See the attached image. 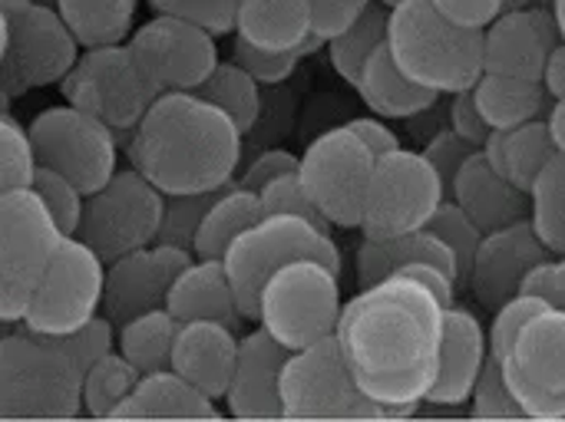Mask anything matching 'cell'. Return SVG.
<instances>
[{"mask_svg": "<svg viewBox=\"0 0 565 422\" xmlns=\"http://www.w3.org/2000/svg\"><path fill=\"white\" fill-rule=\"evenodd\" d=\"M447 304L414 274L361 288L341 311L338 347L384 416H414L440 374Z\"/></svg>", "mask_w": 565, "mask_h": 422, "instance_id": "1", "label": "cell"}, {"mask_svg": "<svg viewBox=\"0 0 565 422\" xmlns=\"http://www.w3.org/2000/svg\"><path fill=\"white\" fill-rule=\"evenodd\" d=\"M132 169L166 195H212L242 162V126L195 93H159L129 139Z\"/></svg>", "mask_w": 565, "mask_h": 422, "instance_id": "2", "label": "cell"}, {"mask_svg": "<svg viewBox=\"0 0 565 422\" xmlns=\"http://www.w3.org/2000/svg\"><path fill=\"white\" fill-rule=\"evenodd\" d=\"M387 50L417 86L454 96L483 76V30L447 20L430 0H397L387 17Z\"/></svg>", "mask_w": 565, "mask_h": 422, "instance_id": "3", "label": "cell"}, {"mask_svg": "<svg viewBox=\"0 0 565 422\" xmlns=\"http://www.w3.org/2000/svg\"><path fill=\"white\" fill-rule=\"evenodd\" d=\"M83 367L60 337L33 331L0 340V420H73L83 413Z\"/></svg>", "mask_w": 565, "mask_h": 422, "instance_id": "4", "label": "cell"}, {"mask_svg": "<svg viewBox=\"0 0 565 422\" xmlns=\"http://www.w3.org/2000/svg\"><path fill=\"white\" fill-rule=\"evenodd\" d=\"M341 311H344L341 271L315 258H298L281 264L265 281L258 294L255 321L288 354H295L318 340L334 337Z\"/></svg>", "mask_w": 565, "mask_h": 422, "instance_id": "5", "label": "cell"}, {"mask_svg": "<svg viewBox=\"0 0 565 422\" xmlns=\"http://www.w3.org/2000/svg\"><path fill=\"white\" fill-rule=\"evenodd\" d=\"M315 258L341 271V248L334 241V231L288 212H271L252 221L225 251V271L232 278L238 307L245 321H255L258 294L265 281L288 261Z\"/></svg>", "mask_w": 565, "mask_h": 422, "instance_id": "6", "label": "cell"}, {"mask_svg": "<svg viewBox=\"0 0 565 422\" xmlns=\"http://www.w3.org/2000/svg\"><path fill=\"white\" fill-rule=\"evenodd\" d=\"M70 235L33 188L0 192V321L23 324L50 261Z\"/></svg>", "mask_w": 565, "mask_h": 422, "instance_id": "7", "label": "cell"}, {"mask_svg": "<svg viewBox=\"0 0 565 422\" xmlns=\"http://www.w3.org/2000/svg\"><path fill=\"white\" fill-rule=\"evenodd\" d=\"M3 99L63 83L79 59V40L56 7L40 0H0Z\"/></svg>", "mask_w": 565, "mask_h": 422, "instance_id": "8", "label": "cell"}, {"mask_svg": "<svg viewBox=\"0 0 565 422\" xmlns=\"http://www.w3.org/2000/svg\"><path fill=\"white\" fill-rule=\"evenodd\" d=\"M281 420H384V410L358 387L338 337H328L288 354Z\"/></svg>", "mask_w": 565, "mask_h": 422, "instance_id": "9", "label": "cell"}, {"mask_svg": "<svg viewBox=\"0 0 565 422\" xmlns=\"http://www.w3.org/2000/svg\"><path fill=\"white\" fill-rule=\"evenodd\" d=\"M60 93L70 106L93 112L116 132L136 129L159 96L129 43L83 50L76 66L60 83Z\"/></svg>", "mask_w": 565, "mask_h": 422, "instance_id": "10", "label": "cell"}, {"mask_svg": "<svg viewBox=\"0 0 565 422\" xmlns=\"http://www.w3.org/2000/svg\"><path fill=\"white\" fill-rule=\"evenodd\" d=\"M166 202L169 195L159 192L139 169L116 172L99 192L86 195V212L76 235L109 264L159 241Z\"/></svg>", "mask_w": 565, "mask_h": 422, "instance_id": "11", "label": "cell"}, {"mask_svg": "<svg viewBox=\"0 0 565 422\" xmlns=\"http://www.w3.org/2000/svg\"><path fill=\"white\" fill-rule=\"evenodd\" d=\"M447 182L424 152L394 149L377 159L361 231L371 238H397L430 225L437 208L447 202Z\"/></svg>", "mask_w": 565, "mask_h": 422, "instance_id": "12", "label": "cell"}, {"mask_svg": "<svg viewBox=\"0 0 565 422\" xmlns=\"http://www.w3.org/2000/svg\"><path fill=\"white\" fill-rule=\"evenodd\" d=\"M377 155L344 122L308 142L298 175L334 228H361Z\"/></svg>", "mask_w": 565, "mask_h": 422, "instance_id": "13", "label": "cell"}, {"mask_svg": "<svg viewBox=\"0 0 565 422\" xmlns=\"http://www.w3.org/2000/svg\"><path fill=\"white\" fill-rule=\"evenodd\" d=\"M103 294L106 261L79 235H70L36 284L23 327L43 337H66L99 314Z\"/></svg>", "mask_w": 565, "mask_h": 422, "instance_id": "14", "label": "cell"}, {"mask_svg": "<svg viewBox=\"0 0 565 422\" xmlns=\"http://www.w3.org/2000/svg\"><path fill=\"white\" fill-rule=\"evenodd\" d=\"M116 129L76 106H50L30 122V139L43 169L66 175L83 195L99 192L116 175Z\"/></svg>", "mask_w": 565, "mask_h": 422, "instance_id": "15", "label": "cell"}, {"mask_svg": "<svg viewBox=\"0 0 565 422\" xmlns=\"http://www.w3.org/2000/svg\"><path fill=\"white\" fill-rule=\"evenodd\" d=\"M497 364L530 420H565V311L536 314Z\"/></svg>", "mask_w": 565, "mask_h": 422, "instance_id": "16", "label": "cell"}, {"mask_svg": "<svg viewBox=\"0 0 565 422\" xmlns=\"http://www.w3.org/2000/svg\"><path fill=\"white\" fill-rule=\"evenodd\" d=\"M129 46L159 93H195L218 66L215 33L169 13H156L142 23Z\"/></svg>", "mask_w": 565, "mask_h": 422, "instance_id": "17", "label": "cell"}, {"mask_svg": "<svg viewBox=\"0 0 565 422\" xmlns=\"http://www.w3.org/2000/svg\"><path fill=\"white\" fill-rule=\"evenodd\" d=\"M195 261V255L182 245L152 241L139 251H129L106 264V294L103 314L113 324H126L146 311L166 307L175 278Z\"/></svg>", "mask_w": 565, "mask_h": 422, "instance_id": "18", "label": "cell"}, {"mask_svg": "<svg viewBox=\"0 0 565 422\" xmlns=\"http://www.w3.org/2000/svg\"><path fill=\"white\" fill-rule=\"evenodd\" d=\"M546 258H550V248L536 235L533 221L520 218L513 225H503V228L483 235L477 258L467 271V281H470L477 301L487 311H497L510 297L523 294L530 271Z\"/></svg>", "mask_w": 565, "mask_h": 422, "instance_id": "19", "label": "cell"}, {"mask_svg": "<svg viewBox=\"0 0 565 422\" xmlns=\"http://www.w3.org/2000/svg\"><path fill=\"white\" fill-rule=\"evenodd\" d=\"M563 43L556 13L546 7L503 10L483 30V73L543 79L553 50Z\"/></svg>", "mask_w": 565, "mask_h": 422, "instance_id": "20", "label": "cell"}, {"mask_svg": "<svg viewBox=\"0 0 565 422\" xmlns=\"http://www.w3.org/2000/svg\"><path fill=\"white\" fill-rule=\"evenodd\" d=\"M490 364V337L480 317L460 304L447 307L444 317V347H440V374L427 397V403L457 410L470 403V393Z\"/></svg>", "mask_w": 565, "mask_h": 422, "instance_id": "21", "label": "cell"}, {"mask_svg": "<svg viewBox=\"0 0 565 422\" xmlns=\"http://www.w3.org/2000/svg\"><path fill=\"white\" fill-rule=\"evenodd\" d=\"M288 350L268 334L252 331L242 337L238 367L225 393L228 413L238 420H278L281 416V370Z\"/></svg>", "mask_w": 565, "mask_h": 422, "instance_id": "22", "label": "cell"}, {"mask_svg": "<svg viewBox=\"0 0 565 422\" xmlns=\"http://www.w3.org/2000/svg\"><path fill=\"white\" fill-rule=\"evenodd\" d=\"M242 340L232 324L222 321H185L175 337L172 370L185 377L192 387L209 393L212 400H225L235 367H238Z\"/></svg>", "mask_w": 565, "mask_h": 422, "instance_id": "23", "label": "cell"}, {"mask_svg": "<svg viewBox=\"0 0 565 422\" xmlns=\"http://www.w3.org/2000/svg\"><path fill=\"white\" fill-rule=\"evenodd\" d=\"M450 198L480 225V231H497L520 218H530V195L516 188L507 175H500L483 149H477L450 182Z\"/></svg>", "mask_w": 565, "mask_h": 422, "instance_id": "24", "label": "cell"}, {"mask_svg": "<svg viewBox=\"0 0 565 422\" xmlns=\"http://www.w3.org/2000/svg\"><path fill=\"white\" fill-rule=\"evenodd\" d=\"M235 36L278 53H308L324 43L315 33L311 0H238Z\"/></svg>", "mask_w": 565, "mask_h": 422, "instance_id": "25", "label": "cell"}, {"mask_svg": "<svg viewBox=\"0 0 565 422\" xmlns=\"http://www.w3.org/2000/svg\"><path fill=\"white\" fill-rule=\"evenodd\" d=\"M411 264H437V268H444L447 274H454L463 284L460 258L430 228L397 235V238H371V235H364V241L358 248V281H361V288L377 284L384 278L411 268Z\"/></svg>", "mask_w": 565, "mask_h": 422, "instance_id": "26", "label": "cell"}, {"mask_svg": "<svg viewBox=\"0 0 565 422\" xmlns=\"http://www.w3.org/2000/svg\"><path fill=\"white\" fill-rule=\"evenodd\" d=\"M166 307L182 324L185 321H222V324L235 327L238 321H245L222 258H195L175 278Z\"/></svg>", "mask_w": 565, "mask_h": 422, "instance_id": "27", "label": "cell"}, {"mask_svg": "<svg viewBox=\"0 0 565 422\" xmlns=\"http://www.w3.org/2000/svg\"><path fill=\"white\" fill-rule=\"evenodd\" d=\"M218 407L209 393L192 387L172 367L142 374L116 420H215Z\"/></svg>", "mask_w": 565, "mask_h": 422, "instance_id": "28", "label": "cell"}, {"mask_svg": "<svg viewBox=\"0 0 565 422\" xmlns=\"http://www.w3.org/2000/svg\"><path fill=\"white\" fill-rule=\"evenodd\" d=\"M483 155L500 175H507L516 188H523L530 195L536 178L559 155V149L553 142L550 122L533 119V122L516 126V129H493L487 145H483Z\"/></svg>", "mask_w": 565, "mask_h": 422, "instance_id": "29", "label": "cell"}, {"mask_svg": "<svg viewBox=\"0 0 565 422\" xmlns=\"http://www.w3.org/2000/svg\"><path fill=\"white\" fill-rule=\"evenodd\" d=\"M354 89L371 106V112H377L381 119H414V116L427 112L437 102V93L417 86L414 79H407L401 73V66L394 63L387 46H381L367 59V66L361 69Z\"/></svg>", "mask_w": 565, "mask_h": 422, "instance_id": "30", "label": "cell"}, {"mask_svg": "<svg viewBox=\"0 0 565 422\" xmlns=\"http://www.w3.org/2000/svg\"><path fill=\"white\" fill-rule=\"evenodd\" d=\"M477 106L487 116L493 129H516L533 119H543L550 89L543 79H523V76H503V73H483L473 86Z\"/></svg>", "mask_w": 565, "mask_h": 422, "instance_id": "31", "label": "cell"}, {"mask_svg": "<svg viewBox=\"0 0 565 422\" xmlns=\"http://www.w3.org/2000/svg\"><path fill=\"white\" fill-rule=\"evenodd\" d=\"M262 215H265V208H262L258 192L242 188V185H225L222 192L212 195V202L199 221V231L192 241L195 258H225L228 245Z\"/></svg>", "mask_w": 565, "mask_h": 422, "instance_id": "32", "label": "cell"}, {"mask_svg": "<svg viewBox=\"0 0 565 422\" xmlns=\"http://www.w3.org/2000/svg\"><path fill=\"white\" fill-rule=\"evenodd\" d=\"M182 321L169 311V307H156L146 311L126 324H119V340L116 350L136 364L142 374H156V370H169L172 367V350H175V337H179Z\"/></svg>", "mask_w": 565, "mask_h": 422, "instance_id": "33", "label": "cell"}, {"mask_svg": "<svg viewBox=\"0 0 565 422\" xmlns=\"http://www.w3.org/2000/svg\"><path fill=\"white\" fill-rule=\"evenodd\" d=\"M66 26L76 33L79 46H109L122 43L132 30L139 0H53Z\"/></svg>", "mask_w": 565, "mask_h": 422, "instance_id": "34", "label": "cell"}, {"mask_svg": "<svg viewBox=\"0 0 565 422\" xmlns=\"http://www.w3.org/2000/svg\"><path fill=\"white\" fill-rule=\"evenodd\" d=\"M387 17H391V7H384L381 0L371 3L354 23H348L341 33H334L328 40V56H331V66L338 69V76H344L351 86L358 83L361 69L367 66V59L387 46Z\"/></svg>", "mask_w": 565, "mask_h": 422, "instance_id": "35", "label": "cell"}, {"mask_svg": "<svg viewBox=\"0 0 565 422\" xmlns=\"http://www.w3.org/2000/svg\"><path fill=\"white\" fill-rule=\"evenodd\" d=\"M139 380H142V370L129 364L119 350L106 354L83 377V413L96 420L116 416Z\"/></svg>", "mask_w": 565, "mask_h": 422, "instance_id": "36", "label": "cell"}, {"mask_svg": "<svg viewBox=\"0 0 565 422\" xmlns=\"http://www.w3.org/2000/svg\"><path fill=\"white\" fill-rule=\"evenodd\" d=\"M530 221L550 255H565V155H556L530 192Z\"/></svg>", "mask_w": 565, "mask_h": 422, "instance_id": "37", "label": "cell"}, {"mask_svg": "<svg viewBox=\"0 0 565 422\" xmlns=\"http://www.w3.org/2000/svg\"><path fill=\"white\" fill-rule=\"evenodd\" d=\"M258 86L262 83L232 59V63H218L215 73L205 79V86L199 93L209 96L215 106H222L242 126V132H248L258 122V116H262V93H258Z\"/></svg>", "mask_w": 565, "mask_h": 422, "instance_id": "38", "label": "cell"}, {"mask_svg": "<svg viewBox=\"0 0 565 422\" xmlns=\"http://www.w3.org/2000/svg\"><path fill=\"white\" fill-rule=\"evenodd\" d=\"M40 159L30 139V126H20L10 112L0 119V192L33 188Z\"/></svg>", "mask_w": 565, "mask_h": 422, "instance_id": "39", "label": "cell"}, {"mask_svg": "<svg viewBox=\"0 0 565 422\" xmlns=\"http://www.w3.org/2000/svg\"><path fill=\"white\" fill-rule=\"evenodd\" d=\"M33 192L43 198V205L50 208V215L60 221V228H63L66 235H76V231H79L83 212H86V195H83L66 175H60V172L40 165V172H36V178H33Z\"/></svg>", "mask_w": 565, "mask_h": 422, "instance_id": "40", "label": "cell"}, {"mask_svg": "<svg viewBox=\"0 0 565 422\" xmlns=\"http://www.w3.org/2000/svg\"><path fill=\"white\" fill-rule=\"evenodd\" d=\"M470 413L480 416V420H526L523 407L516 403L507 377H503V367L490 357V364L483 367L473 393H470Z\"/></svg>", "mask_w": 565, "mask_h": 422, "instance_id": "41", "label": "cell"}, {"mask_svg": "<svg viewBox=\"0 0 565 422\" xmlns=\"http://www.w3.org/2000/svg\"><path fill=\"white\" fill-rule=\"evenodd\" d=\"M427 228H430L434 235H440V238L454 248V255L460 258V268H463V281H467V271H470V264H473V258H477V248H480V241H483L480 225L450 198V202H444V205L437 208V215L430 218Z\"/></svg>", "mask_w": 565, "mask_h": 422, "instance_id": "42", "label": "cell"}, {"mask_svg": "<svg viewBox=\"0 0 565 422\" xmlns=\"http://www.w3.org/2000/svg\"><path fill=\"white\" fill-rule=\"evenodd\" d=\"M550 307V301H543L540 294H516V297H510L503 307H497L493 311V321H490V331H487V337H490V357L493 360H500L507 350H510V344L516 340V334L536 317V314H543Z\"/></svg>", "mask_w": 565, "mask_h": 422, "instance_id": "43", "label": "cell"}, {"mask_svg": "<svg viewBox=\"0 0 565 422\" xmlns=\"http://www.w3.org/2000/svg\"><path fill=\"white\" fill-rule=\"evenodd\" d=\"M258 195H262L265 215H271V212H288V215H301V218H308V221H315V225L334 231V225L324 218V212H321V208L315 205V198L308 195V188H305V182H301L298 172L278 175V178L268 182Z\"/></svg>", "mask_w": 565, "mask_h": 422, "instance_id": "44", "label": "cell"}, {"mask_svg": "<svg viewBox=\"0 0 565 422\" xmlns=\"http://www.w3.org/2000/svg\"><path fill=\"white\" fill-rule=\"evenodd\" d=\"M149 7L156 13L192 20V23L212 30L215 36L235 30V17H238V0H149Z\"/></svg>", "mask_w": 565, "mask_h": 422, "instance_id": "45", "label": "cell"}, {"mask_svg": "<svg viewBox=\"0 0 565 422\" xmlns=\"http://www.w3.org/2000/svg\"><path fill=\"white\" fill-rule=\"evenodd\" d=\"M212 195H215V192H212ZM212 195H169V202H166V221H162L159 241L182 245V248L192 251L199 221H202V215H205ZM192 255H195V251H192Z\"/></svg>", "mask_w": 565, "mask_h": 422, "instance_id": "46", "label": "cell"}, {"mask_svg": "<svg viewBox=\"0 0 565 422\" xmlns=\"http://www.w3.org/2000/svg\"><path fill=\"white\" fill-rule=\"evenodd\" d=\"M60 340H63V347L73 354V360H76V364L83 367V374H86L96 360H103L106 354L116 350L119 334L113 331V317L96 314L89 324H83L79 331H73V334H66V337H60Z\"/></svg>", "mask_w": 565, "mask_h": 422, "instance_id": "47", "label": "cell"}, {"mask_svg": "<svg viewBox=\"0 0 565 422\" xmlns=\"http://www.w3.org/2000/svg\"><path fill=\"white\" fill-rule=\"evenodd\" d=\"M232 59H235L242 69H248L262 86H278V83H285V79L295 73L301 53L262 50V46H252V43H245V40L235 36V56H232Z\"/></svg>", "mask_w": 565, "mask_h": 422, "instance_id": "48", "label": "cell"}, {"mask_svg": "<svg viewBox=\"0 0 565 422\" xmlns=\"http://www.w3.org/2000/svg\"><path fill=\"white\" fill-rule=\"evenodd\" d=\"M450 129H454L460 139H467L473 149H483V145H487V139H490L493 126H490V122H487V116L480 112L473 89L454 93V102H450Z\"/></svg>", "mask_w": 565, "mask_h": 422, "instance_id": "49", "label": "cell"}, {"mask_svg": "<svg viewBox=\"0 0 565 422\" xmlns=\"http://www.w3.org/2000/svg\"><path fill=\"white\" fill-rule=\"evenodd\" d=\"M477 149L467 142V139H460L450 126L447 129H440L430 142H427V149H424V155L434 162V169L440 172V178L447 182V192H450V182H454V175L460 172V165L473 155Z\"/></svg>", "mask_w": 565, "mask_h": 422, "instance_id": "50", "label": "cell"}, {"mask_svg": "<svg viewBox=\"0 0 565 422\" xmlns=\"http://www.w3.org/2000/svg\"><path fill=\"white\" fill-rule=\"evenodd\" d=\"M301 165V155H291L285 149H265L252 159V165L242 172L238 185L242 188H252V192H262L268 182H275L278 175H288V172H298Z\"/></svg>", "mask_w": 565, "mask_h": 422, "instance_id": "51", "label": "cell"}, {"mask_svg": "<svg viewBox=\"0 0 565 422\" xmlns=\"http://www.w3.org/2000/svg\"><path fill=\"white\" fill-rule=\"evenodd\" d=\"M447 20L467 26V30H487L503 10L507 0H430Z\"/></svg>", "mask_w": 565, "mask_h": 422, "instance_id": "52", "label": "cell"}, {"mask_svg": "<svg viewBox=\"0 0 565 422\" xmlns=\"http://www.w3.org/2000/svg\"><path fill=\"white\" fill-rule=\"evenodd\" d=\"M371 3H377V0H311V7H315V33L328 43L334 33H341L348 23H354Z\"/></svg>", "mask_w": 565, "mask_h": 422, "instance_id": "53", "label": "cell"}, {"mask_svg": "<svg viewBox=\"0 0 565 422\" xmlns=\"http://www.w3.org/2000/svg\"><path fill=\"white\" fill-rule=\"evenodd\" d=\"M526 294H540L543 301H550L553 307L565 311V255H550L546 261H540L526 284H523Z\"/></svg>", "mask_w": 565, "mask_h": 422, "instance_id": "54", "label": "cell"}, {"mask_svg": "<svg viewBox=\"0 0 565 422\" xmlns=\"http://www.w3.org/2000/svg\"><path fill=\"white\" fill-rule=\"evenodd\" d=\"M367 145H371V152L381 159V155H387V152H394V149H401V139H397V132L387 126V122H381V119H374V116H361V119H351L348 122Z\"/></svg>", "mask_w": 565, "mask_h": 422, "instance_id": "55", "label": "cell"}, {"mask_svg": "<svg viewBox=\"0 0 565 422\" xmlns=\"http://www.w3.org/2000/svg\"><path fill=\"white\" fill-rule=\"evenodd\" d=\"M543 83L550 89L553 99H563L565 96V40L553 50L550 63H546V73H543Z\"/></svg>", "mask_w": 565, "mask_h": 422, "instance_id": "56", "label": "cell"}, {"mask_svg": "<svg viewBox=\"0 0 565 422\" xmlns=\"http://www.w3.org/2000/svg\"><path fill=\"white\" fill-rule=\"evenodd\" d=\"M546 122H550V132H553V142H556L559 155H565V96L553 99V109H550Z\"/></svg>", "mask_w": 565, "mask_h": 422, "instance_id": "57", "label": "cell"}, {"mask_svg": "<svg viewBox=\"0 0 565 422\" xmlns=\"http://www.w3.org/2000/svg\"><path fill=\"white\" fill-rule=\"evenodd\" d=\"M553 13H556V23H559V36L565 40V0H553Z\"/></svg>", "mask_w": 565, "mask_h": 422, "instance_id": "58", "label": "cell"}, {"mask_svg": "<svg viewBox=\"0 0 565 422\" xmlns=\"http://www.w3.org/2000/svg\"><path fill=\"white\" fill-rule=\"evenodd\" d=\"M520 7H533V0H507V10H520Z\"/></svg>", "mask_w": 565, "mask_h": 422, "instance_id": "59", "label": "cell"}, {"mask_svg": "<svg viewBox=\"0 0 565 422\" xmlns=\"http://www.w3.org/2000/svg\"><path fill=\"white\" fill-rule=\"evenodd\" d=\"M381 3H384V7H394V3H397V0H381Z\"/></svg>", "mask_w": 565, "mask_h": 422, "instance_id": "60", "label": "cell"}]
</instances>
